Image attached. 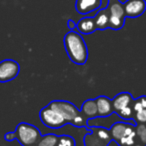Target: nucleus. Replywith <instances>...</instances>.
<instances>
[{"label":"nucleus","instance_id":"423d86ee","mask_svg":"<svg viewBox=\"0 0 146 146\" xmlns=\"http://www.w3.org/2000/svg\"><path fill=\"white\" fill-rule=\"evenodd\" d=\"M106 8L109 12V28L113 30L123 28L126 17L123 3L120 0H108Z\"/></svg>","mask_w":146,"mask_h":146},{"label":"nucleus","instance_id":"6e6552de","mask_svg":"<svg viewBox=\"0 0 146 146\" xmlns=\"http://www.w3.org/2000/svg\"><path fill=\"white\" fill-rule=\"evenodd\" d=\"M20 71V65L12 59L0 62V82H8L15 79Z\"/></svg>","mask_w":146,"mask_h":146},{"label":"nucleus","instance_id":"dca6fc26","mask_svg":"<svg viewBox=\"0 0 146 146\" xmlns=\"http://www.w3.org/2000/svg\"><path fill=\"white\" fill-rule=\"evenodd\" d=\"M58 136L55 134H46L40 137L35 146H56Z\"/></svg>","mask_w":146,"mask_h":146},{"label":"nucleus","instance_id":"20e7f679","mask_svg":"<svg viewBox=\"0 0 146 146\" xmlns=\"http://www.w3.org/2000/svg\"><path fill=\"white\" fill-rule=\"evenodd\" d=\"M134 98L128 92H121L112 99V106L115 113L125 120L133 119Z\"/></svg>","mask_w":146,"mask_h":146},{"label":"nucleus","instance_id":"39448f33","mask_svg":"<svg viewBox=\"0 0 146 146\" xmlns=\"http://www.w3.org/2000/svg\"><path fill=\"white\" fill-rule=\"evenodd\" d=\"M90 133L84 136V146H108L112 141L110 131L101 126H88Z\"/></svg>","mask_w":146,"mask_h":146},{"label":"nucleus","instance_id":"5701e85b","mask_svg":"<svg viewBox=\"0 0 146 146\" xmlns=\"http://www.w3.org/2000/svg\"><path fill=\"white\" fill-rule=\"evenodd\" d=\"M133 146H144V145H142L141 143H139V142H137V143H136V144H134Z\"/></svg>","mask_w":146,"mask_h":146},{"label":"nucleus","instance_id":"2eb2a0df","mask_svg":"<svg viewBox=\"0 0 146 146\" xmlns=\"http://www.w3.org/2000/svg\"><path fill=\"white\" fill-rule=\"evenodd\" d=\"M81 112L86 116L88 120L95 119L96 117H98L95 99H87L86 101H84L81 107Z\"/></svg>","mask_w":146,"mask_h":146},{"label":"nucleus","instance_id":"f257e3e1","mask_svg":"<svg viewBox=\"0 0 146 146\" xmlns=\"http://www.w3.org/2000/svg\"><path fill=\"white\" fill-rule=\"evenodd\" d=\"M63 41L69 59L77 65L85 64L88 59V49L83 37L76 31L70 30Z\"/></svg>","mask_w":146,"mask_h":146},{"label":"nucleus","instance_id":"9b49d317","mask_svg":"<svg viewBox=\"0 0 146 146\" xmlns=\"http://www.w3.org/2000/svg\"><path fill=\"white\" fill-rule=\"evenodd\" d=\"M96 105H97V113L99 117H108L114 113L112 100L107 96H98L95 98Z\"/></svg>","mask_w":146,"mask_h":146},{"label":"nucleus","instance_id":"f3484780","mask_svg":"<svg viewBox=\"0 0 146 146\" xmlns=\"http://www.w3.org/2000/svg\"><path fill=\"white\" fill-rule=\"evenodd\" d=\"M135 128H136L137 140L142 145L146 146V124L138 123V124H136Z\"/></svg>","mask_w":146,"mask_h":146},{"label":"nucleus","instance_id":"a211bd4d","mask_svg":"<svg viewBox=\"0 0 146 146\" xmlns=\"http://www.w3.org/2000/svg\"><path fill=\"white\" fill-rule=\"evenodd\" d=\"M75 140L70 135H60L58 136L56 146H75Z\"/></svg>","mask_w":146,"mask_h":146},{"label":"nucleus","instance_id":"f8f14e48","mask_svg":"<svg viewBox=\"0 0 146 146\" xmlns=\"http://www.w3.org/2000/svg\"><path fill=\"white\" fill-rule=\"evenodd\" d=\"M76 28L81 34H91L97 30L94 17H84L76 23Z\"/></svg>","mask_w":146,"mask_h":146},{"label":"nucleus","instance_id":"4be33fe9","mask_svg":"<svg viewBox=\"0 0 146 146\" xmlns=\"http://www.w3.org/2000/svg\"><path fill=\"white\" fill-rule=\"evenodd\" d=\"M67 26H68V28L70 29V30H74V29L76 28V23L74 22V20H72V19H69V20L67 21Z\"/></svg>","mask_w":146,"mask_h":146},{"label":"nucleus","instance_id":"ddd939ff","mask_svg":"<svg viewBox=\"0 0 146 146\" xmlns=\"http://www.w3.org/2000/svg\"><path fill=\"white\" fill-rule=\"evenodd\" d=\"M94 20L98 30H105L109 28V12L107 8L99 9L97 14L94 16Z\"/></svg>","mask_w":146,"mask_h":146},{"label":"nucleus","instance_id":"6ab92c4d","mask_svg":"<svg viewBox=\"0 0 146 146\" xmlns=\"http://www.w3.org/2000/svg\"><path fill=\"white\" fill-rule=\"evenodd\" d=\"M133 109L134 113L141 109H146V96H141V97L137 98V99H134L133 102Z\"/></svg>","mask_w":146,"mask_h":146},{"label":"nucleus","instance_id":"7ed1b4c3","mask_svg":"<svg viewBox=\"0 0 146 146\" xmlns=\"http://www.w3.org/2000/svg\"><path fill=\"white\" fill-rule=\"evenodd\" d=\"M14 132L16 140L22 146H35L42 136L36 126L26 122L19 123Z\"/></svg>","mask_w":146,"mask_h":146},{"label":"nucleus","instance_id":"aec40b11","mask_svg":"<svg viewBox=\"0 0 146 146\" xmlns=\"http://www.w3.org/2000/svg\"><path fill=\"white\" fill-rule=\"evenodd\" d=\"M133 120L136 124L143 123L146 124V109H141L139 111L135 112L133 116Z\"/></svg>","mask_w":146,"mask_h":146},{"label":"nucleus","instance_id":"4468645a","mask_svg":"<svg viewBox=\"0 0 146 146\" xmlns=\"http://www.w3.org/2000/svg\"><path fill=\"white\" fill-rule=\"evenodd\" d=\"M128 125H129V123H126V122H116V123H114L109 129L112 140H114L115 142H117V144H119L120 140L124 136V133H125Z\"/></svg>","mask_w":146,"mask_h":146},{"label":"nucleus","instance_id":"9d476101","mask_svg":"<svg viewBox=\"0 0 146 146\" xmlns=\"http://www.w3.org/2000/svg\"><path fill=\"white\" fill-rule=\"evenodd\" d=\"M102 0H76L75 9L79 14H89L101 7Z\"/></svg>","mask_w":146,"mask_h":146},{"label":"nucleus","instance_id":"f03ea898","mask_svg":"<svg viewBox=\"0 0 146 146\" xmlns=\"http://www.w3.org/2000/svg\"><path fill=\"white\" fill-rule=\"evenodd\" d=\"M48 105L61 114L62 117L66 120L67 124H71L75 127H88V119L86 116L71 102L65 100H54L51 101Z\"/></svg>","mask_w":146,"mask_h":146},{"label":"nucleus","instance_id":"0eeeda50","mask_svg":"<svg viewBox=\"0 0 146 146\" xmlns=\"http://www.w3.org/2000/svg\"><path fill=\"white\" fill-rule=\"evenodd\" d=\"M39 117L46 127L53 128V129L61 128L67 124L66 120L62 117V115L59 114L55 109L51 108L49 105L41 109L40 113H39Z\"/></svg>","mask_w":146,"mask_h":146},{"label":"nucleus","instance_id":"412c9836","mask_svg":"<svg viewBox=\"0 0 146 146\" xmlns=\"http://www.w3.org/2000/svg\"><path fill=\"white\" fill-rule=\"evenodd\" d=\"M4 139L8 142H11L13 140H16V135H15V132H8L4 135Z\"/></svg>","mask_w":146,"mask_h":146},{"label":"nucleus","instance_id":"1a4fd4ad","mask_svg":"<svg viewBox=\"0 0 146 146\" xmlns=\"http://www.w3.org/2000/svg\"><path fill=\"white\" fill-rule=\"evenodd\" d=\"M123 5L126 17L129 18H137L146 10L145 0H127Z\"/></svg>","mask_w":146,"mask_h":146}]
</instances>
